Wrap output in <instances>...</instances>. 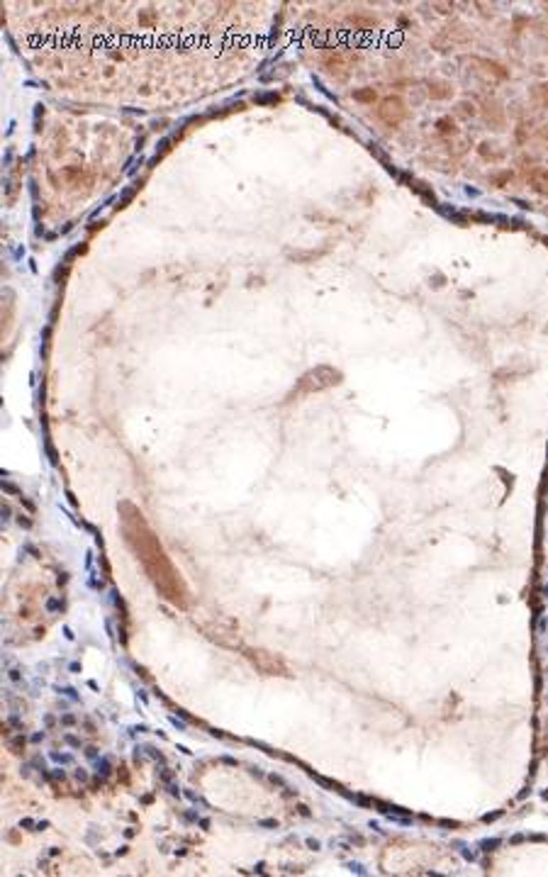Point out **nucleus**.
Listing matches in <instances>:
<instances>
[{
    "instance_id": "nucleus-1",
    "label": "nucleus",
    "mask_w": 548,
    "mask_h": 877,
    "mask_svg": "<svg viewBox=\"0 0 548 877\" xmlns=\"http://www.w3.org/2000/svg\"><path fill=\"white\" fill-rule=\"evenodd\" d=\"M120 515H122V532H125L127 544H130V549L134 551L137 561L142 563V568L147 571L154 588L161 592V597H166L173 605L188 607L186 585H183L181 575L173 568L171 558L166 556L164 546L156 539V534L147 524L144 515L134 505H130V502H122Z\"/></svg>"
},
{
    "instance_id": "nucleus-2",
    "label": "nucleus",
    "mask_w": 548,
    "mask_h": 877,
    "mask_svg": "<svg viewBox=\"0 0 548 877\" xmlns=\"http://www.w3.org/2000/svg\"><path fill=\"white\" fill-rule=\"evenodd\" d=\"M407 115H410V110L400 96H388L378 103V120L388 127H400L407 120Z\"/></svg>"
},
{
    "instance_id": "nucleus-3",
    "label": "nucleus",
    "mask_w": 548,
    "mask_h": 877,
    "mask_svg": "<svg viewBox=\"0 0 548 877\" xmlns=\"http://www.w3.org/2000/svg\"><path fill=\"white\" fill-rule=\"evenodd\" d=\"M354 61H356L354 54H346V52H329V54H324V57H322V66H324V69H327L332 76H341V78H344V76L351 71V66H354Z\"/></svg>"
},
{
    "instance_id": "nucleus-4",
    "label": "nucleus",
    "mask_w": 548,
    "mask_h": 877,
    "mask_svg": "<svg viewBox=\"0 0 548 877\" xmlns=\"http://www.w3.org/2000/svg\"><path fill=\"white\" fill-rule=\"evenodd\" d=\"M427 93L432 100H449L454 96V86L449 81H444V78H434V81H429Z\"/></svg>"
},
{
    "instance_id": "nucleus-5",
    "label": "nucleus",
    "mask_w": 548,
    "mask_h": 877,
    "mask_svg": "<svg viewBox=\"0 0 548 877\" xmlns=\"http://www.w3.org/2000/svg\"><path fill=\"white\" fill-rule=\"evenodd\" d=\"M529 183L534 191L548 193V169H534L529 173Z\"/></svg>"
},
{
    "instance_id": "nucleus-6",
    "label": "nucleus",
    "mask_w": 548,
    "mask_h": 877,
    "mask_svg": "<svg viewBox=\"0 0 548 877\" xmlns=\"http://www.w3.org/2000/svg\"><path fill=\"white\" fill-rule=\"evenodd\" d=\"M485 117H488V122H492V125H497V127L505 125V110L497 103H485Z\"/></svg>"
},
{
    "instance_id": "nucleus-7",
    "label": "nucleus",
    "mask_w": 548,
    "mask_h": 877,
    "mask_svg": "<svg viewBox=\"0 0 548 877\" xmlns=\"http://www.w3.org/2000/svg\"><path fill=\"white\" fill-rule=\"evenodd\" d=\"M349 22L356 27V30H371V27H376V18H371V15H363V13H354V15L349 18Z\"/></svg>"
},
{
    "instance_id": "nucleus-8",
    "label": "nucleus",
    "mask_w": 548,
    "mask_h": 877,
    "mask_svg": "<svg viewBox=\"0 0 548 877\" xmlns=\"http://www.w3.org/2000/svg\"><path fill=\"white\" fill-rule=\"evenodd\" d=\"M436 127H439L441 134H456V125H454L451 117H441V120L436 122Z\"/></svg>"
},
{
    "instance_id": "nucleus-9",
    "label": "nucleus",
    "mask_w": 548,
    "mask_h": 877,
    "mask_svg": "<svg viewBox=\"0 0 548 877\" xmlns=\"http://www.w3.org/2000/svg\"><path fill=\"white\" fill-rule=\"evenodd\" d=\"M354 98H356V100H363V103H373V100H376V91H373V88H371V91H356Z\"/></svg>"
},
{
    "instance_id": "nucleus-10",
    "label": "nucleus",
    "mask_w": 548,
    "mask_h": 877,
    "mask_svg": "<svg viewBox=\"0 0 548 877\" xmlns=\"http://www.w3.org/2000/svg\"><path fill=\"white\" fill-rule=\"evenodd\" d=\"M458 108H461V110H458V113H461L463 117H468V115H475V105L461 103V105H458Z\"/></svg>"
}]
</instances>
